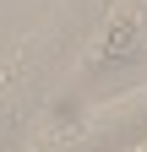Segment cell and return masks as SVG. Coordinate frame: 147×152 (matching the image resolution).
Returning a JSON list of instances; mask_svg holds the SVG:
<instances>
[]
</instances>
